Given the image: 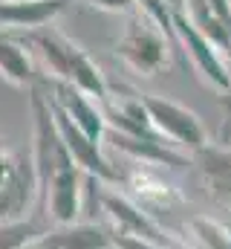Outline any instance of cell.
I'll use <instances>...</instances> for the list:
<instances>
[{
  "mask_svg": "<svg viewBox=\"0 0 231 249\" xmlns=\"http://www.w3.org/2000/svg\"><path fill=\"white\" fill-rule=\"evenodd\" d=\"M26 38L38 47V53L44 55L47 67L52 70L55 81H66V84L84 90L101 107L110 102V84H107L104 72L99 70V64L93 61L75 41H69L64 32H58L55 26L32 29V32H26Z\"/></svg>",
  "mask_w": 231,
  "mask_h": 249,
  "instance_id": "1",
  "label": "cell"
},
{
  "mask_svg": "<svg viewBox=\"0 0 231 249\" xmlns=\"http://www.w3.org/2000/svg\"><path fill=\"white\" fill-rule=\"evenodd\" d=\"M171 47L173 44L168 41V35L145 12H136V15H130L121 38L116 41L113 53L136 75L153 78L156 72L171 67Z\"/></svg>",
  "mask_w": 231,
  "mask_h": 249,
  "instance_id": "2",
  "label": "cell"
},
{
  "mask_svg": "<svg viewBox=\"0 0 231 249\" xmlns=\"http://www.w3.org/2000/svg\"><path fill=\"white\" fill-rule=\"evenodd\" d=\"M139 96H142V105H145L150 122H153L156 133L162 139H171V145L188 148L191 154H197V151L211 145L205 124L194 110H188L179 102L162 99V96H150V93H139Z\"/></svg>",
  "mask_w": 231,
  "mask_h": 249,
  "instance_id": "3",
  "label": "cell"
},
{
  "mask_svg": "<svg viewBox=\"0 0 231 249\" xmlns=\"http://www.w3.org/2000/svg\"><path fill=\"white\" fill-rule=\"evenodd\" d=\"M173 32H176L179 50L185 53V58H191L194 70L202 75V81L211 84L214 90L226 93L231 87V67H229V61H226V53H223L214 41H208V38L191 23V18H188L182 9H176V6H173Z\"/></svg>",
  "mask_w": 231,
  "mask_h": 249,
  "instance_id": "4",
  "label": "cell"
},
{
  "mask_svg": "<svg viewBox=\"0 0 231 249\" xmlns=\"http://www.w3.org/2000/svg\"><path fill=\"white\" fill-rule=\"evenodd\" d=\"M50 107H52V113H55L61 139H64V145H66L69 157L75 160V165H78L84 174H90V177H96V180H101V183H107V186H118V183H121V174L110 165V160L101 154V142H93L78 124L61 110V105H58L52 96H50Z\"/></svg>",
  "mask_w": 231,
  "mask_h": 249,
  "instance_id": "5",
  "label": "cell"
},
{
  "mask_svg": "<svg viewBox=\"0 0 231 249\" xmlns=\"http://www.w3.org/2000/svg\"><path fill=\"white\" fill-rule=\"evenodd\" d=\"M35 194H41L38 168L32 154H17L12 174L0 183V223L3 220H23V212L32 206Z\"/></svg>",
  "mask_w": 231,
  "mask_h": 249,
  "instance_id": "6",
  "label": "cell"
},
{
  "mask_svg": "<svg viewBox=\"0 0 231 249\" xmlns=\"http://www.w3.org/2000/svg\"><path fill=\"white\" fill-rule=\"evenodd\" d=\"M101 209L110 214V220L116 223V232H118V235L142 238V241H150V244H159V247H173V241L162 235V229L148 217V212H142V209H139L136 203H130L127 197L101 188Z\"/></svg>",
  "mask_w": 231,
  "mask_h": 249,
  "instance_id": "7",
  "label": "cell"
},
{
  "mask_svg": "<svg viewBox=\"0 0 231 249\" xmlns=\"http://www.w3.org/2000/svg\"><path fill=\"white\" fill-rule=\"evenodd\" d=\"M52 99H55L58 105H61V110L78 124L93 142H104L110 124H107V116H104V107L96 99H90L84 90H78V87H72L66 81H55Z\"/></svg>",
  "mask_w": 231,
  "mask_h": 249,
  "instance_id": "8",
  "label": "cell"
},
{
  "mask_svg": "<svg viewBox=\"0 0 231 249\" xmlns=\"http://www.w3.org/2000/svg\"><path fill=\"white\" fill-rule=\"evenodd\" d=\"M194 160L202 171V180L208 186V194L214 197V203L231 212V145H226V142L208 145V148L197 151Z\"/></svg>",
  "mask_w": 231,
  "mask_h": 249,
  "instance_id": "9",
  "label": "cell"
},
{
  "mask_svg": "<svg viewBox=\"0 0 231 249\" xmlns=\"http://www.w3.org/2000/svg\"><path fill=\"white\" fill-rule=\"evenodd\" d=\"M118 151H124L127 157L139 160V165H173V168H182L188 165V157L176 154L171 148V142L165 139H142V136H127L121 130L107 127V136Z\"/></svg>",
  "mask_w": 231,
  "mask_h": 249,
  "instance_id": "10",
  "label": "cell"
},
{
  "mask_svg": "<svg viewBox=\"0 0 231 249\" xmlns=\"http://www.w3.org/2000/svg\"><path fill=\"white\" fill-rule=\"evenodd\" d=\"M72 3V0H15V3H0V26L9 29H41L50 26L58 12Z\"/></svg>",
  "mask_w": 231,
  "mask_h": 249,
  "instance_id": "11",
  "label": "cell"
},
{
  "mask_svg": "<svg viewBox=\"0 0 231 249\" xmlns=\"http://www.w3.org/2000/svg\"><path fill=\"white\" fill-rule=\"evenodd\" d=\"M41 244L50 249H99L113 244V235L99 223H69L47 232Z\"/></svg>",
  "mask_w": 231,
  "mask_h": 249,
  "instance_id": "12",
  "label": "cell"
},
{
  "mask_svg": "<svg viewBox=\"0 0 231 249\" xmlns=\"http://www.w3.org/2000/svg\"><path fill=\"white\" fill-rule=\"evenodd\" d=\"M0 75L15 87H35V67L20 41L0 29Z\"/></svg>",
  "mask_w": 231,
  "mask_h": 249,
  "instance_id": "13",
  "label": "cell"
},
{
  "mask_svg": "<svg viewBox=\"0 0 231 249\" xmlns=\"http://www.w3.org/2000/svg\"><path fill=\"white\" fill-rule=\"evenodd\" d=\"M47 226L41 220H3L0 223V249H26L47 238Z\"/></svg>",
  "mask_w": 231,
  "mask_h": 249,
  "instance_id": "14",
  "label": "cell"
},
{
  "mask_svg": "<svg viewBox=\"0 0 231 249\" xmlns=\"http://www.w3.org/2000/svg\"><path fill=\"white\" fill-rule=\"evenodd\" d=\"M191 229L202 249H231V229L211 217H194Z\"/></svg>",
  "mask_w": 231,
  "mask_h": 249,
  "instance_id": "15",
  "label": "cell"
},
{
  "mask_svg": "<svg viewBox=\"0 0 231 249\" xmlns=\"http://www.w3.org/2000/svg\"><path fill=\"white\" fill-rule=\"evenodd\" d=\"M136 6H139V12H145L165 35H168V41L173 44V50H179V44H176V32H173V6L168 0H136Z\"/></svg>",
  "mask_w": 231,
  "mask_h": 249,
  "instance_id": "16",
  "label": "cell"
},
{
  "mask_svg": "<svg viewBox=\"0 0 231 249\" xmlns=\"http://www.w3.org/2000/svg\"><path fill=\"white\" fill-rule=\"evenodd\" d=\"M220 107H223V113H226V119H223V133H220V142L231 145V87L226 90V93H220Z\"/></svg>",
  "mask_w": 231,
  "mask_h": 249,
  "instance_id": "17",
  "label": "cell"
},
{
  "mask_svg": "<svg viewBox=\"0 0 231 249\" xmlns=\"http://www.w3.org/2000/svg\"><path fill=\"white\" fill-rule=\"evenodd\" d=\"M96 9H104V12H133L136 9V0H90Z\"/></svg>",
  "mask_w": 231,
  "mask_h": 249,
  "instance_id": "18",
  "label": "cell"
},
{
  "mask_svg": "<svg viewBox=\"0 0 231 249\" xmlns=\"http://www.w3.org/2000/svg\"><path fill=\"white\" fill-rule=\"evenodd\" d=\"M99 249H116V244H107V247H99Z\"/></svg>",
  "mask_w": 231,
  "mask_h": 249,
  "instance_id": "19",
  "label": "cell"
},
{
  "mask_svg": "<svg viewBox=\"0 0 231 249\" xmlns=\"http://www.w3.org/2000/svg\"><path fill=\"white\" fill-rule=\"evenodd\" d=\"M0 3H15V0H0Z\"/></svg>",
  "mask_w": 231,
  "mask_h": 249,
  "instance_id": "20",
  "label": "cell"
}]
</instances>
